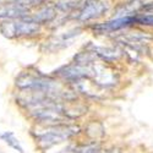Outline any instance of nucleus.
<instances>
[{"instance_id": "nucleus-9", "label": "nucleus", "mask_w": 153, "mask_h": 153, "mask_svg": "<svg viewBox=\"0 0 153 153\" xmlns=\"http://www.w3.org/2000/svg\"><path fill=\"white\" fill-rule=\"evenodd\" d=\"M58 16V10L54 7V5H49V4H44L41 5L34 12H30L28 15L23 16L21 19H26L30 21H33L38 25H49L52 23Z\"/></svg>"}, {"instance_id": "nucleus-8", "label": "nucleus", "mask_w": 153, "mask_h": 153, "mask_svg": "<svg viewBox=\"0 0 153 153\" xmlns=\"http://www.w3.org/2000/svg\"><path fill=\"white\" fill-rule=\"evenodd\" d=\"M42 31V26L33 21L26 20V19H16L12 20V32H14V38H21V37H34L39 34Z\"/></svg>"}, {"instance_id": "nucleus-16", "label": "nucleus", "mask_w": 153, "mask_h": 153, "mask_svg": "<svg viewBox=\"0 0 153 153\" xmlns=\"http://www.w3.org/2000/svg\"><path fill=\"white\" fill-rule=\"evenodd\" d=\"M135 25H141L146 27H153V11H146L145 14H136L134 15Z\"/></svg>"}, {"instance_id": "nucleus-1", "label": "nucleus", "mask_w": 153, "mask_h": 153, "mask_svg": "<svg viewBox=\"0 0 153 153\" xmlns=\"http://www.w3.org/2000/svg\"><path fill=\"white\" fill-rule=\"evenodd\" d=\"M80 134V126L72 124H60L47 126V130L36 136L37 143L42 149H49L54 146L61 145L69 141L70 138Z\"/></svg>"}, {"instance_id": "nucleus-7", "label": "nucleus", "mask_w": 153, "mask_h": 153, "mask_svg": "<svg viewBox=\"0 0 153 153\" xmlns=\"http://www.w3.org/2000/svg\"><path fill=\"white\" fill-rule=\"evenodd\" d=\"M87 49L92 50L98 60H102L103 62L111 64L118 61L124 52L120 45H113V47H102V45H94V44H88L86 47Z\"/></svg>"}, {"instance_id": "nucleus-6", "label": "nucleus", "mask_w": 153, "mask_h": 153, "mask_svg": "<svg viewBox=\"0 0 153 153\" xmlns=\"http://www.w3.org/2000/svg\"><path fill=\"white\" fill-rule=\"evenodd\" d=\"M135 25L134 16H124V17H114L109 21L102 23H93L91 25V30L97 34H108L113 32H118L124 28L130 27Z\"/></svg>"}, {"instance_id": "nucleus-5", "label": "nucleus", "mask_w": 153, "mask_h": 153, "mask_svg": "<svg viewBox=\"0 0 153 153\" xmlns=\"http://www.w3.org/2000/svg\"><path fill=\"white\" fill-rule=\"evenodd\" d=\"M54 75L58 76L59 79H61L65 83L71 85L79 80L90 77V66H82V65H79V64L71 62L55 70Z\"/></svg>"}, {"instance_id": "nucleus-11", "label": "nucleus", "mask_w": 153, "mask_h": 153, "mask_svg": "<svg viewBox=\"0 0 153 153\" xmlns=\"http://www.w3.org/2000/svg\"><path fill=\"white\" fill-rule=\"evenodd\" d=\"M114 41L118 45H140V44H148L153 41V36L146 32H126L119 33Z\"/></svg>"}, {"instance_id": "nucleus-4", "label": "nucleus", "mask_w": 153, "mask_h": 153, "mask_svg": "<svg viewBox=\"0 0 153 153\" xmlns=\"http://www.w3.org/2000/svg\"><path fill=\"white\" fill-rule=\"evenodd\" d=\"M31 117L42 125L53 126V125H60V124H69L70 119L64 114L61 110L55 108H38L30 110Z\"/></svg>"}, {"instance_id": "nucleus-3", "label": "nucleus", "mask_w": 153, "mask_h": 153, "mask_svg": "<svg viewBox=\"0 0 153 153\" xmlns=\"http://www.w3.org/2000/svg\"><path fill=\"white\" fill-rule=\"evenodd\" d=\"M111 6V0H85L80 5L77 12V21L80 22H91L98 20L105 15Z\"/></svg>"}, {"instance_id": "nucleus-13", "label": "nucleus", "mask_w": 153, "mask_h": 153, "mask_svg": "<svg viewBox=\"0 0 153 153\" xmlns=\"http://www.w3.org/2000/svg\"><path fill=\"white\" fill-rule=\"evenodd\" d=\"M83 0H54V7L58 12L62 14H70L74 10L79 9Z\"/></svg>"}, {"instance_id": "nucleus-10", "label": "nucleus", "mask_w": 153, "mask_h": 153, "mask_svg": "<svg viewBox=\"0 0 153 153\" xmlns=\"http://www.w3.org/2000/svg\"><path fill=\"white\" fill-rule=\"evenodd\" d=\"M28 6H23L14 1H0V20H16L28 15Z\"/></svg>"}, {"instance_id": "nucleus-14", "label": "nucleus", "mask_w": 153, "mask_h": 153, "mask_svg": "<svg viewBox=\"0 0 153 153\" xmlns=\"http://www.w3.org/2000/svg\"><path fill=\"white\" fill-rule=\"evenodd\" d=\"M98 59L97 56L94 55V53L92 50L85 48V50L82 52H79L74 56V62L75 64H79V65H82V66H90L92 65L93 62H96Z\"/></svg>"}, {"instance_id": "nucleus-2", "label": "nucleus", "mask_w": 153, "mask_h": 153, "mask_svg": "<svg viewBox=\"0 0 153 153\" xmlns=\"http://www.w3.org/2000/svg\"><path fill=\"white\" fill-rule=\"evenodd\" d=\"M90 79L99 88H111L119 82V74L107 62H93L90 65Z\"/></svg>"}, {"instance_id": "nucleus-15", "label": "nucleus", "mask_w": 153, "mask_h": 153, "mask_svg": "<svg viewBox=\"0 0 153 153\" xmlns=\"http://www.w3.org/2000/svg\"><path fill=\"white\" fill-rule=\"evenodd\" d=\"M0 140L4 141L9 147H11L12 149H15L19 153H25L23 147L21 146L19 138L15 136V134L12 131H5L3 134H0Z\"/></svg>"}, {"instance_id": "nucleus-12", "label": "nucleus", "mask_w": 153, "mask_h": 153, "mask_svg": "<svg viewBox=\"0 0 153 153\" xmlns=\"http://www.w3.org/2000/svg\"><path fill=\"white\" fill-rule=\"evenodd\" d=\"M86 135L88 136V138H91L92 141H96L97 140L102 138L105 135V130H104V126L102 123L99 121H91L86 125V129H85Z\"/></svg>"}]
</instances>
